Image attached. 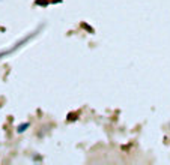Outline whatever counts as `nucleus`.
Returning a JSON list of instances; mask_svg holds the SVG:
<instances>
[{
  "mask_svg": "<svg viewBox=\"0 0 170 165\" xmlns=\"http://www.w3.org/2000/svg\"><path fill=\"white\" fill-rule=\"evenodd\" d=\"M29 126H30V123H21V125L17 128V132H18V134H21V132H24V131L27 129Z\"/></svg>",
  "mask_w": 170,
  "mask_h": 165,
  "instance_id": "obj_1",
  "label": "nucleus"
}]
</instances>
